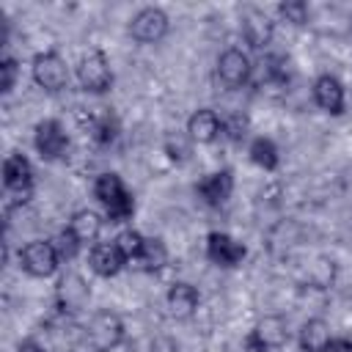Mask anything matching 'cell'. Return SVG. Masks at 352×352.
I'll list each match as a JSON object with an SVG mask.
<instances>
[{"label":"cell","instance_id":"obj_1","mask_svg":"<svg viewBox=\"0 0 352 352\" xmlns=\"http://www.w3.org/2000/svg\"><path fill=\"white\" fill-rule=\"evenodd\" d=\"M94 198L102 204L107 223L121 226V223L132 220V214H135V198L126 190L124 179L113 170H104L94 179Z\"/></svg>","mask_w":352,"mask_h":352},{"label":"cell","instance_id":"obj_2","mask_svg":"<svg viewBox=\"0 0 352 352\" xmlns=\"http://www.w3.org/2000/svg\"><path fill=\"white\" fill-rule=\"evenodd\" d=\"M74 74H77V82L85 94H107L113 88V69H110V60L107 55L99 50V47H91L80 55L77 66H74Z\"/></svg>","mask_w":352,"mask_h":352},{"label":"cell","instance_id":"obj_3","mask_svg":"<svg viewBox=\"0 0 352 352\" xmlns=\"http://www.w3.org/2000/svg\"><path fill=\"white\" fill-rule=\"evenodd\" d=\"M124 336H126V327H124V319L116 311L99 308V311L91 314L85 338H88L94 352H113V349H118L124 344Z\"/></svg>","mask_w":352,"mask_h":352},{"label":"cell","instance_id":"obj_4","mask_svg":"<svg viewBox=\"0 0 352 352\" xmlns=\"http://www.w3.org/2000/svg\"><path fill=\"white\" fill-rule=\"evenodd\" d=\"M33 176H36L33 173V165H30V160L25 154L11 151L3 160V187L14 198L8 204V209L11 206H22V204L30 201V195H33Z\"/></svg>","mask_w":352,"mask_h":352},{"label":"cell","instance_id":"obj_5","mask_svg":"<svg viewBox=\"0 0 352 352\" xmlns=\"http://www.w3.org/2000/svg\"><path fill=\"white\" fill-rule=\"evenodd\" d=\"M30 77L47 94H60L63 88H69V66L58 50H44L33 55Z\"/></svg>","mask_w":352,"mask_h":352},{"label":"cell","instance_id":"obj_6","mask_svg":"<svg viewBox=\"0 0 352 352\" xmlns=\"http://www.w3.org/2000/svg\"><path fill=\"white\" fill-rule=\"evenodd\" d=\"M170 30V19L160 6H143L129 16L126 33L138 44H160Z\"/></svg>","mask_w":352,"mask_h":352},{"label":"cell","instance_id":"obj_7","mask_svg":"<svg viewBox=\"0 0 352 352\" xmlns=\"http://www.w3.org/2000/svg\"><path fill=\"white\" fill-rule=\"evenodd\" d=\"M19 267L30 278H50L60 267V253L52 239H30L19 248Z\"/></svg>","mask_w":352,"mask_h":352},{"label":"cell","instance_id":"obj_8","mask_svg":"<svg viewBox=\"0 0 352 352\" xmlns=\"http://www.w3.org/2000/svg\"><path fill=\"white\" fill-rule=\"evenodd\" d=\"M33 148L44 162H58L69 151V132L58 118H41L33 126Z\"/></svg>","mask_w":352,"mask_h":352},{"label":"cell","instance_id":"obj_9","mask_svg":"<svg viewBox=\"0 0 352 352\" xmlns=\"http://www.w3.org/2000/svg\"><path fill=\"white\" fill-rule=\"evenodd\" d=\"M250 77H253V60L242 47H226L217 55V80L228 91L248 85Z\"/></svg>","mask_w":352,"mask_h":352},{"label":"cell","instance_id":"obj_10","mask_svg":"<svg viewBox=\"0 0 352 352\" xmlns=\"http://www.w3.org/2000/svg\"><path fill=\"white\" fill-rule=\"evenodd\" d=\"M91 300V286L80 272H66L55 283V305L60 314L74 316L80 314Z\"/></svg>","mask_w":352,"mask_h":352},{"label":"cell","instance_id":"obj_11","mask_svg":"<svg viewBox=\"0 0 352 352\" xmlns=\"http://www.w3.org/2000/svg\"><path fill=\"white\" fill-rule=\"evenodd\" d=\"M245 256H248V248L236 236H231L226 231H209L206 234V258L214 267L234 270L245 261Z\"/></svg>","mask_w":352,"mask_h":352},{"label":"cell","instance_id":"obj_12","mask_svg":"<svg viewBox=\"0 0 352 352\" xmlns=\"http://www.w3.org/2000/svg\"><path fill=\"white\" fill-rule=\"evenodd\" d=\"M311 94H314V104H316L322 113H327V116H341L344 107H346L344 82H341L336 74H330V72H324V74H319V77L314 80Z\"/></svg>","mask_w":352,"mask_h":352},{"label":"cell","instance_id":"obj_13","mask_svg":"<svg viewBox=\"0 0 352 352\" xmlns=\"http://www.w3.org/2000/svg\"><path fill=\"white\" fill-rule=\"evenodd\" d=\"M195 192L209 209H220V206L228 204V198L234 192V173L228 168L212 170V173H206L204 179L195 182Z\"/></svg>","mask_w":352,"mask_h":352},{"label":"cell","instance_id":"obj_14","mask_svg":"<svg viewBox=\"0 0 352 352\" xmlns=\"http://www.w3.org/2000/svg\"><path fill=\"white\" fill-rule=\"evenodd\" d=\"M184 132H187L190 143L209 146L223 135V116L212 107H198V110L190 113V118L184 124Z\"/></svg>","mask_w":352,"mask_h":352},{"label":"cell","instance_id":"obj_15","mask_svg":"<svg viewBox=\"0 0 352 352\" xmlns=\"http://www.w3.org/2000/svg\"><path fill=\"white\" fill-rule=\"evenodd\" d=\"M198 302H201V294L190 280H173L165 292V308L179 322L192 319L198 311Z\"/></svg>","mask_w":352,"mask_h":352},{"label":"cell","instance_id":"obj_16","mask_svg":"<svg viewBox=\"0 0 352 352\" xmlns=\"http://www.w3.org/2000/svg\"><path fill=\"white\" fill-rule=\"evenodd\" d=\"M272 36H275V22L264 11L248 8L242 14V38L250 50H267L272 44Z\"/></svg>","mask_w":352,"mask_h":352},{"label":"cell","instance_id":"obj_17","mask_svg":"<svg viewBox=\"0 0 352 352\" xmlns=\"http://www.w3.org/2000/svg\"><path fill=\"white\" fill-rule=\"evenodd\" d=\"M126 256L121 253V248L113 242H96L91 250H88V267L99 275V278H116L124 267H126Z\"/></svg>","mask_w":352,"mask_h":352},{"label":"cell","instance_id":"obj_18","mask_svg":"<svg viewBox=\"0 0 352 352\" xmlns=\"http://www.w3.org/2000/svg\"><path fill=\"white\" fill-rule=\"evenodd\" d=\"M102 226H104V214H99V212H94V209H77V212H72V217H69V223H66V228L77 236V242L85 248H94L96 242H99V236H102Z\"/></svg>","mask_w":352,"mask_h":352},{"label":"cell","instance_id":"obj_19","mask_svg":"<svg viewBox=\"0 0 352 352\" xmlns=\"http://www.w3.org/2000/svg\"><path fill=\"white\" fill-rule=\"evenodd\" d=\"M330 341H333V333L324 316H308L297 330V344L302 352H327Z\"/></svg>","mask_w":352,"mask_h":352},{"label":"cell","instance_id":"obj_20","mask_svg":"<svg viewBox=\"0 0 352 352\" xmlns=\"http://www.w3.org/2000/svg\"><path fill=\"white\" fill-rule=\"evenodd\" d=\"M253 333H256L270 349H280V346L289 344V322H286V316H280V314H264V316L256 322Z\"/></svg>","mask_w":352,"mask_h":352},{"label":"cell","instance_id":"obj_21","mask_svg":"<svg viewBox=\"0 0 352 352\" xmlns=\"http://www.w3.org/2000/svg\"><path fill=\"white\" fill-rule=\"evenodd\" d=\"M248 157H250V162H253L256 168L270 170V173L278 170V165H280V151H278L275 140H272V138H264V135H258V138L250 140Z\"/></svg>","mask_w":352,"mask_h":352},{"label":"cell","instance_id":"obj_22","mask_svg":"<svg viewBox=\"0 0 352 352\" xmlns=\"http://www.w3.org/2000/svg\"><path fill=\"white\" fill-rule=\"evenodd\" d=\"M165 264H168V248H165V242L160 236H146L143 253L135 261V267L143 270V272H160Z\"/></svg>","mask_w":352,"mask_h":352},{"label":"cell","instance_id":"obj_23","mask_svg":"<svg viewBox=\"0 0 352 352\" xmlns=\"http://www.w3.org/2000/svg\"><path fill=\"white\" fill-rule=\"evenodd\" d=\"M91 138L99 146H110L118 138V121H116V116L110 110L102 107L99 113H94V118H91Z\"/></svg>","mask_w":352,"mask_h":352},{"label":"cell","instance_id":"obj_24","mask_svg":"<svg viewBox=\"0 0 352 352\" xmlns=\"http://www.w3.org/2000/svg\"><path fill=\"white\" fill-rule=\"evenodd\" d=\"M336 272H338L336 270V261L327 258V256H319V258H314V264L308 270V283L305 286L319 289V292H327L333 286V280H336Z\"/></svg>","mask_w":352,"mask_h":352},{"label":"cell","instance_id":"obj_25","mask_svg":"<svg viewBox=\"0 0 352 352\" xmlns=\"http://www.w3.org/2000/svg\"><path fill=\"white\" fill-rule=\"evenodd\" d=\"M116 245L121 248V253L126 256V261H129V264H135V261L140 258V253H143L146 236H143L140 231H135V228H124V231L116 236Z\"/></svg>","mask_w":352,"mask_h":352},{"label":"cell","instance_id":"obj_26","mask_svg":"<svg viewBox=\"0 0 352 352\" xmlns=\"http://www.w3.org/2000/svg\"><path fill=\"white\" fill-rule=\"evenodd\" d=\"M52 242H55V248H58V253H60V261H74L77 253L82 250V245L77 242V236H74L69 228H60Z\"/></svg>","mask_w":352,"mask_h":352},{"label":"cell","instance_id":"obj_27","mask_svg":"<svg viewBox=\"0 0 352 352\" xmlns=\"http://www.w3.org/2000/svg\"><path fill=\"white\" fill-rule=\"evenodd\" d=\"M278 14L289 25H305L308 22V3H302V0H286V3L278 6Z\"/></svg>","mask_w":352,"mask_h":352},{"label":"cell","instance_id":"obj_28","mask_svg":"<svg viewBox=\"0 0 352 352\" xmlns=\"http://www.w3.org/2000/svg\"><path fill=\"white\" fill-rule=\"evenodd\" d=\"M248 132H250V121H248V116L234 113V116H226V118H223V135H226L228 140L239 143Z\"/></svg>","mask_w":352,"mask_h":352},{"label":"cell","instance_id":"obj_29","mask_svg":"<svg viewBox=\"0 0 352 352\" xmlns=\"http://www.w3.org/2000/svg\"><path fill=\"white\" fill-rule=\"evenodd\" d=\"M16 77H19V60L14 55H3V60H0V91L11 94L14 85H16Z\"/></svg>","mask_w":352,"mask_h":352},{"label":"cell","instance_id":"obj_30","mask_svg":"<svg viewBox=\"0 0 352 352\" xmlns=\"http://www.w3.org/2000/svg\"><path fill=\"white\" fill-rule=\"evenodd\" d=\"M148 352H179V344L170 336H154L148 344Z\"/></svg>","mask_w":352,"mask_h":352},{"label":"cell","instance_id":"obj_31","mask_svg":"<svg viewBox=\"0 0 352 352\" xmlns=\"http://www.w3.org/2000/svg\"><path fill=\"white\" fill-rule=\"evenodd\" d=\"M242 352H272V349H270V346H267V344H264V341H261V338H258V336H256V333L250 330V333L245 336Z\"/></svg>","mask_w":352,"mask_h":352},{"label":"cell","instance_id":"obj_32","mask_svg":"<svg viewBox=\"0 0 352 352\" xmlns=\"http://www.w3.org/2000/svg\"><path fill=\"white\" fill-rule=\"evenodd\" d=\"M327 352H352V338L349 336H333L327 344Z\"/></svg>","mask_w":352,"mask_h":352},{"label":"cell","instance_id":"obj_33","mask_svg":"<svg viewBox=\"0 0 352 352\" xmlns=\"http://www.w3.org/2000/svg\"><path fill=\"white\" fill-rule=\"evenodd\" d=\"M16 352H47L36 338H22L19 344H16Z\"/></svg>","mask_w":352,"mask_h":352}]
</instances>
